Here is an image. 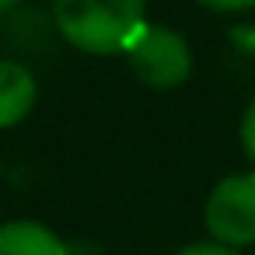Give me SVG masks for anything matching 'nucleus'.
<instances>
[{
    "label": "nucleus",
    "instance_id": "obj_1",
    "mask_svg": "<svg viewBox=\"0 0 255 255\" xmlns=\"http://www.w3.org/2000/svg\"><path fill=\"white\" fill-rule=\"evenodd\" d=\"M147 0H53L60 35L91 56L126 53L143 32Z\"/></svg>",
    "mask_w": 255,
    "mask_h": 255
},
{
    "label": "nucleus",
    "instance_id": "obj_2",
    "mask_svg": "<svg viewBox=\"0 0 255 255\" xmlns=\"http://www.w3.org/2000/svg\"><path fill=\"white\" fill-rule=\"evenodd\" d=\"M126 60L133 67V74L150 84V88H178L189 74H192V49L189 42L164 25H143V32L133 39V46L126 49Z\"/></svg>",
    "mask_w": 255,
    "mask_h": 255
},
{
    "label": "nucleus",
    "instance_id": "obj_3",
    "mask_svg": "<svg viewBox=\"0 0 255 255\" xmlns=\"http://www.w3.org/2000/svg\"><path fill=\"white\" fill-rule=\"evenodd\" d=\"M206 227L217 245H255V171L227 175L206 199Z\"/></svg>",
    "mask_w": 255,
    "mask_h": 255
},
{
    "label": "nucleus",
    "instance_id": "obj_4",
    "mask_svg": "<svg viewBox=\"0 0 255 255\" xmlns=\"http://www.w3.org/2000/svg\"><path fill=\"white\" fill-rule=\"evenodd\" d=\"M35 77L18 60H0V126H18L35 109Z\"/></svg>",
    "mask_w": 255,
    "mask_h": 255
},
{
    "label": "nucleus",
    "instance_id": "obj_5",
    "mask_svg": "<svg viewBox=\"0 0 255 255\" xmlns=\"http://www.w3.org/2000/svg\"><path fill=\"white\" fill-rule=\"evenodd\" d=\"M0 255H67V245L39 220L0 224Z\"/></svg>",
    "mask_w": 255,
    "mask_h": 255
},
{
    "label": "nucleus",
    "instance_id": "obj_6",
    "mask_svg": "<svg viewBox=\"0 0 255 255\" xmlns=\"http://www.w3.org/2000/svg\"><path fill=\"white\" fill-rule=\"evenodd\" d=\"M241 143H245V154H248L252 164H255V98H252V105H248L245 116H241Z\"/></svg>",
    "mask_w": 255,
    "mask_h": 255
},
{
    "label": "nucleus",
    "instance_id": "obj_7",
    "mask_svg": "<svg viewBox=\"0 0 255 255\" xmlns=\"http://www.w3.org/2000/svg\"><path fill=\"white\" fill-rule=\"evenodd\" d=\"M178 255H241V252L238 248H227V245H217V241H199V245L182 248Z\"/></svg>",
    "mask_w": 255,
    "mask_h": 255
},
{
    "label": "nucleus",
    "instance_id": "obj_8",
    "mask_svg": "<svg viewBox=\"0 0 255 255\" xmlns=\"http://www.w3.org/2000/svg\"><path fill=\"white\" fill-rule=\"evenodd\" d=\"M196 4H203L210 11H248V7H255V0H196Z\"/></svg>",
    "mask_w": 255,
    "mask_h": 255
},
{
    "label": "nucleus",
    "instance_id": "obj_9",
    "mask_svg": "<svg viewBox=\"0 0 255 255\" xmlns=\"http://www.w3.org/2000/svg\"><path fill=\"white\" fill-rule=\"evenodd\" d=\"M18 0H0V11H7V7H14Z\"/></svg>",
    "mask_w": 255,
    "mask_h": 255
}]
</instances>
